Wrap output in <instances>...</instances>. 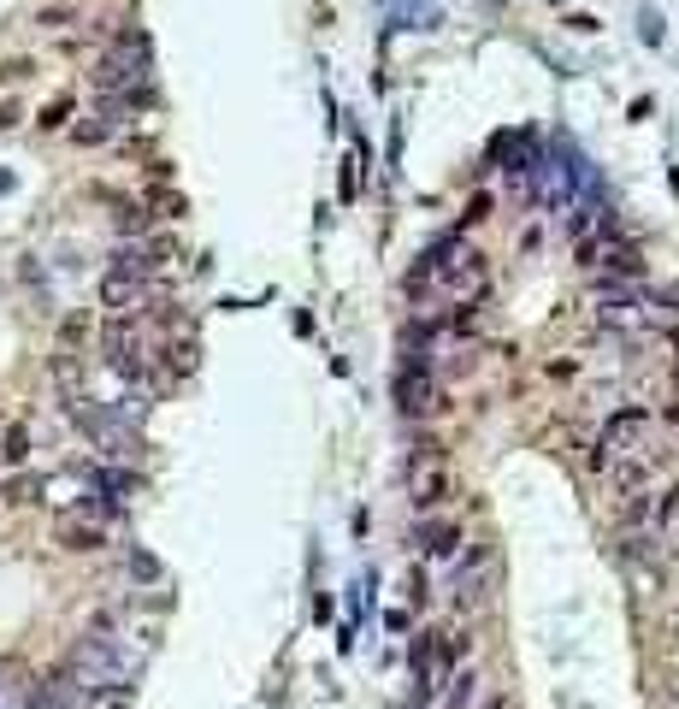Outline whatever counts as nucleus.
Masks as SVG:
<instances>
[{
	"mask_svg": "<svg viewBox=\"0 0 679 709\" xmlns=\"http://www.w3.org/2000/svg\"><path fill=\"white\" fill-rule=\"evenodd\" d=\"M36 491H42V479H12L6 485V503H36Z\"/></svg>",
	"mask_w": 679,
	"mask_h": 709,
	"instance_id": "nucleus-11",
	"label": "nucleus"
},
{
	"mask_svg": "<svg viewBox=\"0 0 679 709\" xmlns=\"http://www.w3.org/2000/svg\"><path fill=\"white\" fill-rule=\"evenodd\" d=\"M644 432H650V408H620V414H609L597 450H603V455H632V444H638Z\"/></svg>",
	"mask_w": 679,
	"mask_h": 709,
	"instance_id": "nucleus-4",
	"label": "nucleus"
},
{
	"mask_svg": "<svg viewBox=\"0 0 679 709\" xmlns=\"http://www.w3.org/2000/svg\"><path fill=\"white\" fill-rule=\"evenodd\" d=\"M6 125H18V107H6V101H0V130Z\"/></svg>",
	"mask_w": 679,
	"mask_h": 709,
	"instance_id": "nucleus-14",
	"label": "nucleus"
},
{
	"mask_svg": "<svg viewBox=\"0 0 679 709\" xmlns=\"http://www.w3.org/2000/svg\"><path fill=\"white\" fill-rule=\"evenodd\" d=\"M455 497V479L449 473H414V503L420 509H437V503H449Z\"/></svg>",
	"mask_w": 679,
	"mask_h": 709,
	"instance_id": "nucleus-9",
	"label": "nucleus"
},
{
	"mask_svg": "<svg viewBox=\"0 0 679 709\" xmlns=\"http://www.w3.org/2000/svg\"><path fill=\"white\" fill-rule=\"evenodd\" d=\"M0 455H6V461H24V455H30V438H24V426H12V432L0 438Z\"/></svg>",
	"mask_w": 679,
	"mask_h": 709,
	"instance_id": "nucleus-10",
	"label": "nucleus"
},
{
	"mask_svg": "<svg viewBox=\"0 0 679 709\" xmlns=\"http://www.w3.org/2000/svg\"><path fill=\"white\" fill-rule=\"evenodd\" d=\"M479 709H514V704H508V698H485Z\"/></svg>",
	"mask_w": 679,
	"mask_h": 709,
	"instance_id": "nucleus-15",
	"label": "nucleus"
},
{
	"mask_svg": "<svg viewBox=\"0 0 679 709\" xmlns=\"http://www.w3.org/2000/svg\"><path fill=\"white\" fill-rule=\"evenodd\" d=\"M65 119H71V101H48V107H42V125L48 130H60Z\"/></svg>",
	"mask_w": 679,
	"mask_h": 709,
	"instance_id": "nucleus-13",
	"label": "nucleus"
},
{
	"mask_svg": "<svg viewBox=\"0 0 679 709\" xmlns=\"http://www.w3.org/2000/svg\"><path fill=\"white\" fill-rule=\"evenodd\" d=\"M420 544L432 562H455L461 556V526L455 520H420Z\"/></svg>",
	"mask_w": 679,
	"mask_h": 709,
	"instance_id": "nucleus-7",
	"label": "nucleus"
},
{
	"mask_svg": "<svg viewBox=\"0 0 679 709\" xmlns=\"http://www.w3.org/2000/svg\"><path fill=\"white\" fill-rule=\"evenodd\" d=\"M414 290H432L443 302H455V308H467V302H479L485 296V284H491V272H485V260L473 255L467 243H437L432 255L414 266V278H408Z\"/></svg>",
	"mask_w": 679,
	"mask_h": 709,
	"instance_id": "nucleus-1",
	"label": "nucleus"
},
{
	"mask_svg": "<svg viewBox=\"0 0 679 709\" xmlns=\"http://www.w3.org/2000/svg\"><path fill=\"white\" fill-rule=\"evenodd\" d=\"M101 308H113V314H142V308H148V278L113 266V272L101 278Z\"/></svg>",
	"mask_w": 679,
	"mask_h": 709,
	"instance_id": "nucleus-5",
	"label": "nucleus"
},
{
	"mask_svg": "<svg viewBox=\"0 0 679 709\" xmlns=\"http://www.w3.org/2000/svg\"><path fill=\"white\" fill-rule=\"evenodd\" d=\"M101 355H107V367L124 373V379H148V331L136 325V314H113V320H107Z\"/></svg>",
	"mask_w": 679,
	"mask_h": 709,
	"instance_id": "nucleus-2",
	"label": "nucleus"
},
{
	"mask_svg": "<svg viewBox=\"0 0 679 709\" xmlns=\"http://www.w3.org/2000/svg\"><path fill=\"white\" fill-rule=\"evenodd\" d=\"M585 266H603V272H644V260L632 243H620V237H597V243H585Z\"/></svg>",
	"mask_w": 679,
	"mask_h": 709,
	"instance_id": "nucleus-6",
	"label": "nucleus"
},
{
	"mask_svg": "<svg viewBox=\"0 0 679 709\" xmlns=\"http://www.w3.org/2000/svg\"><path fill=\"white\" fill-rule=\"evenodd\" d=\"M60 544H65V550H77V556H89V550H101V544H107V532H101L95 520L65 515V520H60Z\"/></svg>",
	"mask_w": 679,
	"mask_h": 709,
	"instance_id": "nucleus-8",
	"label": "nucleus"
},
{
	"mask_svg": "<svg viewBox=\"0 0 679 709\" xmlns=\"http://www.w3.org/2000/svg\"><path fill=\"white\" fill-rule=\"evenodd\" d=\"M42 24H48V30H65V24H77V12H71V6H42Z\"/></svg>",
	"mask_w": 679,
	"mask_h": 709,
	"instance_id": "nucleus-12",
	"label": "nucleus"
},
{
	"mask_svg": "<svg viewBox=\"0 0 679 709\" xmlns=\"http://www.w3.org/2000/svg\"><path fill=\"white\" fill-rule=\"evenodd\" d=\"M396 402H402L408 420H426V414L437 408V379H432L426 361H408V367L396 373Z\"/></svg>",
	"mask_w": 679,
	"mask_h": 709,
	"instance_id": "nucleus-3",
	"label": "nucleus"
}]
</instances>
